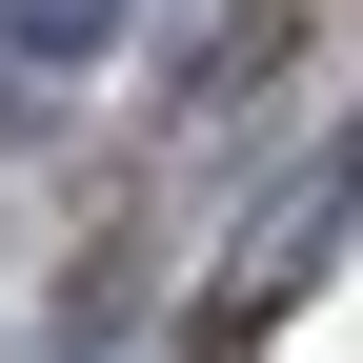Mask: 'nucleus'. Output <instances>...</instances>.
Segmentation results:
<instances>
[{"mask_svg":"<svg viewBox=\"0 0 363 363\" xmlns=\"http://www.w3.org/2000/svg\"><path fill=\"white\" fill-rule=\"evenodd\" d=\"M121 0H0V61H101Z\"/></svg>","mask_w":363,"mask_h":363,"instance_id":"f257e3e1","label":"nucleus"}]
</instances>
